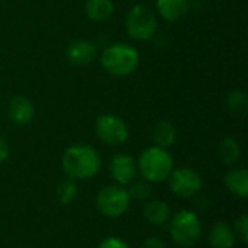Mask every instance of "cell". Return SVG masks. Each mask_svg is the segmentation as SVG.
<instances>
[{"label": "cell", "mask_w": 248, "mask_h": 248, "mask_svg": "<svg viewBox=\"0 0 248 248\" xmlns=\"http://www.w3.org/2000/svg\"><path fill=\"white\" fill-rule=\"evenodd\" d=\"M61 164L67 177L74 180H87L100 171L102 158L93 147L77 144L64 151Z\"/></svg>", "instance_id": "cell-1"}, {"label": "cell", "mask_w": 248, "mask_h": 248, "mask_svg": "<svg viewBox=\"0 0 248 248\" xmlns=\"http://www.w3.org/2000/svg\"><path fill=\"white\" fill-rule=\"evenodd\" d=\"M137 169L144 180L150 183H163L169 179L171 170L174 169V161L166 148L153 145L140 154Z\"/></svg>", "instance_id": "cell-2"}, {"label": "cell", "mask_w": 248, "mask_h": 248, "mask_svg": "<svg viewBox=\"0 0 248 248\" xmlns=\"http://www.w3.org/2000/svg\"><path fill=\"white\" fill-rule=\"evenodd\" d=\"M100 62L109 74L125 77L137 70L140 64V52L129 44H112L103 49Z\"/></svg>", "instance_id": "cell-3"}, {"label": "cell", "mask_w": 248, "mask_h": 248, "mask_svg": "<svg viewBox=\"0 0 248 248\" xmlns=\"http://www.w3.org/2000/svg\"><path fill=\"white\" fill-rule=\"evenodd\" d=\"M169 234L171 240L180 247H193L202 235V221L198 214L183 209L171 215L167 222Z\"/></svg>", "instance_id": "cell-4"}, {"label": "cell", "mask_w": 248, "mask_h": 248, "mask_svg": "<svg viewBox=\"0 0 248 248\" xmlns=\"http://www.w3.org/2000/svg\"><path fill=\"white\" fill-rule=\"evenodd\" d=\"M125 28L132 39L148 41L155 35L158 22L155 13L150 7L144 4H135L126 15Z\"/></svg>", "instance_id": "cell-5"}, {"label": "cell", "mask_w": 248, "mask_h": 248, "mask_svg": "<svg viewBox=\"0 0 248 248\" xmlns=\"http://www.w3.org/2000/svg\"><path fill=\"white\" fill-rule=\"evenodd\" d=\"M131 205V198L128 190L119 185H108L102 187L96 198L97 211L110 219L122 217Z\"/></svg>", "instance_id": "cell-6"}, {"label": "cell", "mask_w": 248, "mask_h": 248, "mask_svg": "<svg viewBox=\"0 0 248 248\" xmlns=\"http://www.w3.org/2000/svg\"><path fill=\"white\" fill-rule=\"evenodd\" d=\"M167 180L173 195L182 199H190L198 196L203 187L202 176L195 169L186 166L173 169Z\"/></svg>", "instance_id": "cell-7"}, {"label": "cell", "mask_w": 248, "mask_h": 248, "mask_svg": "<svg viewBox=\"0 0 248 248\" xmlns=\"http://www.w3.org/2000/svg\"><path fill=\"white\" fill-rule=\"evenodd\" d=\"M94 132L103 144L110 147L122 145L124 142H126L129 137L126 124L116 115H109V113L97 118L94 124Z\"/></svg>", "instance_id": "cell-8"}, {"label": "cell", "mask_w": 248, "mask_h": 248, "mask_svg": "<svg viewBox=\"0 0 248 248\" xmlns=\"http://www.w3.org/2000/svg\"><path fill=\"white\" fill-rule=\"evenodd\" d=\"M138 169L137 161L132 155L125 153H118L110 161V176L119 186H129L137 177Z\"/></svg>", "instance_id": "cell-9"}, {"label": "cell", "mask_w": 248, "mask_h": 248, "mask_svg": "<svg viewBox=\"0 0 248 248\" xmlns=\"http://www.w3.org/2000/svg\"><path fill=\"white\" fill-rule=\"evenodd\" d=\"M96 45L87 39H76L70 42L65 51V57L73 65H87L96 58Z\"/></svg>", "instance_id": "cell-10"}, {"label": "cell", "mask_w": 248, "mask_h": 248, "mask_svg": "<svg viewBox=\"0 0 248 248\" xmlns=\"http://www.w3.org/2000/svg\"><path fill=\"white\" fill-rule=\"evenodd\" d=\"M35 113L33 105L32 102L25 97V96H15L7 106V115L9 119L15 124V125H26L32 121Z\"/></svg>", "instance_id": "cell-11"}, {"label": "cell", "mask_w": 248, "mask_h": 248, "mask_svg": "<svg viewBox=\"0 0 248 248\" xmlns=\"http://www.w3.org/2000/svg\"><path fill=\"white\" fill-rule=\"evenodd\" d=\"M235 234L232 227L225 221H218L209 231L208 243L212 248H232L235 246Z\"/></svg>", "instance_id": "cell-12"}, {"label": "cell", "mask_w": 248, "mask_h": 248, "mask_svg": "<svg viewBox=\"0 0 248 248\" xmlns=\"http://www.w3.org/2000/svg\"><path fill=\"white\" fill-rule=\"evenodd\" d=\"M224 185L234 196L246 199L248 196V171L243 167L230 169L224 176Z\"/></svg>", "instance_id": "cell-13"}, {"label": "cell", "mask_w": 248, "mask_h": 248, "mask_svg": "<svg viewBox=\"0 0 248 248\" xmlns=\"http://www.w3.org/2000/svg\"><path fill=\"white\" fill-rule=\"evenodd\" d=\"M142 215L148 224L154 227H163V225H167L173 214H171L170 206L166 202L155 199V201H150L145 203L142 209Z\"/></svg>", "instance_id": "cell-14"}, {"label": "cell", "mask_w": 248, "mask_h": 248, "mask_svg": "<svg viewBox=\"0 0 248 248\" xmlns=\"http://www.w3.org/2000/svg\"><path fill=\"white\" fill-rule=\"evenodd\" d=\"M160 15L169 22H177L187 16L190 10L189 0H157Z\"/></svg>", "instance_id": "cell-15"}, {"label": "cell", "mask_w": 248, "mask_h": 248, "mask_svg": "<svg viewBox=\"0 0 248 248\" xmlns=\"http://www.w3.org/2000/svg\"><path fill=\"white\" fill-rule=\"evenodd\" d=\"M151 137H153L154 145L167 150L171 145H174V142L177 140V129H176L174 124L170 122L169 119H160L154 125Z\"/></svg>", "instance_id": "cell-16"}, {"label": "cell", "mask_w": 248, "mask_h": 248, "mask_svg": "<svg viewBox=\"0 0 248 248\" xmlns=\"http://www.w3.org/2000/svg\"><path fill=\"white\" fill-rule=\"evenodd\" d=\"M84 10L90 20L103 23L112 17L115 12V4L112 0H87Z\"/></svg>", "instance_id": "cell-17"}, {"label": "cell", "mask_w": 248, "mask_h": 248, "mask_svg": "<svg viewBox=\"0 0 248 248\" xmlns=\"http://www.w3.org/2000/svg\"><path fill=\"white\" fill-rule=\"evenodd\" d=\"M243 151L240 147V142L232 138H224L219 144V158L224 164L227 166H235L241 160Z\"/></svg>", "instance_id": "cell-18"}, {"label": "cell", "mask_w": 248, "mask_h": 248, "mask_svg": "<svg viewBox=\"0 0 248 248\" xmlns=\"http://www.w3.org/2000/svg\"><path fill=\"white\" fill-rule=\"evenodd\" d=\"M77 195H78V186H77V182L74 179L65 177L64 180H61L57 185L55 198H57L60 205H64V206L71 205L76 201Z\"/></svg>", "instance_id": "cell-19"}, {"label": "cell", "mask_w": 248, "mask_h": 248, "mask_svg": "<svg viewBox=\"0 0 248 248\" xmlns=\"http://www.w3.org/2000/svg\"><path fill=\"white\" fill-rule=\"evenodd\" d=\"M227 108L237 116L244 118L248 110V97L244 90L235 89L231 90L227 96Z\"/></svg>", "instance_id": "cell-20"}, {"label": "cell", "mask_w": 248, "mask_h": 248, "mask_svg": "<svg viewBox=\"0 0 248 248\" xmlns=\"http://www.w3.org/2000/svg\"><path fill=\"white\" fill-rule=\"evenodd\" d=\"M128 190V195L131 199H135V201H148L153 195V187H151V183L147 182V180H138V182H132L129 185V189Z\"/></svg>", "instance_id": "cell-21"}, {"label": "cell", "mask_w": 248, "mask_h": 248, "mask_svg": "<svg viewBox=\"0 0 248 248\" xmlns=\"http://www.w3.org/2000/svg\"><path fill=\"white\" fill-rule=\"evenodd\" d=\"M232 230H234L235 237H237V238H240L244 244H247L248 243V215L247 214H243V215H240V217L235 219Z\"/></svg>", "instance_id": "cell-22"}, {"label": "cell", "mask_w": 248, "mask_h": 248, "mask_svg": "<svg viewBox=\"0 0 248 248\" xmlns=\"http://www.w3.org/2000/svg\"><path fill=\"white\" fill-rule=\"evenodd\" d=\"M97 248H131L128 246V243H125L122 238L119 237H108L103 241H100V244Z\"/></svg>", "instance_id": "cell-23"}, {"label": "cell", "mask_w": 248, "mask_h": 248, "mask_svg": "<svg viewBox=\"0 0 248 248\" xmlns=\"http://www.w3.org/2000/svg\"><path fill=\"white\" fill-rule=\"evenodd\" d=\"M141 248H169V246L160 237H148V238L144 240Z\"/></svg>", "instance_id": "cell-24"}, {"label": "cell", "mask_w": 248, "mask_h": 248, "mask_svg": "<svg viewBox=\"0 0 248 248\" xmlns=\"http://www.w3.org/2000/svg\"><path fill=\"white\" fill-rule=\"evenodd\" d=\"M9 157V145L6 142V140L0 138V164L4 163Z\"/></svg>", "instance_id": "cell-25"}]
</instances>
